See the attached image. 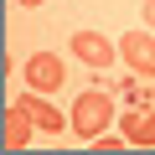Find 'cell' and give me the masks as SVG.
<instances>
[{"instance_id":"4","label":"cell","mask_w":155,"mask_h":155,"mask_svg":"<svg viewBox=\"0 0 155 155\" xmlns=\"http://www.w3.org/2000/svg\"><path fill=\"white\" fill-rule=\"evenodd\" d=\"M16 109H21V114H26L41 134H67V129H72V124H67V114H62L47 93H31V88H26V93L16 98Z\"/></svg>"},{"instance_id":"7","label":"cell","mask_w":155,"mask_h":155,"mask_svg":"<svg viewBox=\"0 0 155 155\" xmlns=\"http://www.w3.org/2000/svg\"><path fill=\"white\" fill-rule=\"evenodd\" d=\"M31 129H36V124L11 104V109H5V150H26V145H31Z\"/></svg>"},{"instance_id":"8","label":"cell","mask_w":155,"mask_h":155,"mask_svg":"<svg viewBox=\"0 0 155 155\" xmlns=\"http://www.w3.org/2000/svg\"><path fill=\"white\" fill-rule=\"evenodd\" d=\"M140 16H145V26L155 31V0H145V5H140Z\"/></svg>"},{"instance_id":"1","label":"cell","mask_w":155,"mask_h":155,"mask_svg":"<svg viewBox=\"0 0 155 155\" xmlns=\"http://www.w3.org/2000/svg\"><path fill=\"white\" fill-rule=\"evenodd\" d=\"M67 124H72L78 140H98V134L114 124V93H109V88H83V93H72Z\"/></svg>"},{"instance_id":"5","label":"cell","mask_w":155,"mask_h":155,"mask_svg":"<svg viewBox=\"0 0 155 155\" xmlns=\"http://www.w3.org/2000/svg\"><path fill=\"white\" fill-rule=\"evenodd\" d=\"M119 57L129 62L134 78H155V31H150V26L124 31V36H119Z\"/></svg>"},{"instance_id":"3","label":"cell","mask_w":155,"mask_h":155,"mask_svg":"<svg viewBox=\"0 0 155 155\" xmlns=\"http://www.w3.org/2000/svg\"><path fill=\"white\" fill-rule=\"evenodd\" d=\"M21 78H26V88L31 93H62L67 88V62L57 57V52H31L26 57V67H21Z\"/></svg>"},{"instance_id":"6","label":"cell","mask_w":155,"mask_h":155,"mask_svg":"<svg viewBox=\"0 0 155 155\" xmlns=\"http://www.w3.org/2000/svg\"><path fill=\"white\" fill-rule=\"evenodd\" d=\"M67 52H72L78 62H83V67H93V72L114 67V41H109V36H98V31H72Z\"/></svg>"},{"instance_id":"9","label":"cell","mask_w":155,"mask_h":155,"mask_svg":"<svg viewBox=\"0 0 155 155\" xmlns=\"http://www.w3.org/2000/svg\"><path fill=\"white\" fill-rule=\"evenodd\" d=\"M16 5H26V11H36V5H47V0H16Z\"/></svg>"},{"instance_id":"2","label":"cell","mask_w":155,"mask_h":155,"mask_svg":"<svg viewBox=\"0 0 155 155\" xmlns=\"http://www.w3.org/2000/svg\"><path fill=\"white\" fill-rule=\"evenodd\" d=\"M129 109L119 114V134L129 145H155V93H140L134 83H124Z\"/></svg>"}]
</instances>
